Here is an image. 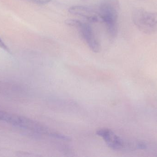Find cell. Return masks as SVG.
<instances>
[{"label": "cell", "mask_w": 157, "mask_h": 157, "mask_svg": "<svg viewBox=\"0 0 157 157\" xmlns=\"http://www.w3.org/2000/svg\"><path fill=\"white\" fill-rule=\"evenodd\" d=\"M65 24L78 29L80 35L92 51L94 53L100 51V45L99 42L97 39L92 27L89 24L74 19H68L65 21Z\"/></svg>", "instance_id": "cell-3"}, {"label": "cell", "mask_w": 157, "mask_h": 157, "mask_svg": "<svg viewBox=\"0 0 157 157\" xmlns=\"http://www.w3.org/2000/svg\"><path fill=\"white\" fill-rule=\"evenodd\" d=\"M120 5L118 0H102L98 9L100 19L104 23L112 39L118 33V20Z\"/></svg>", "instance_id": "cell-1"}, {"label": "cell", "mask_w": 157, "mask_h": 157, "mask_svg": "<svg viewBox=\"0 0 157 157\" xmlns=\"http://www.w3.org/2000/svg\"><path fill=\"white\" fill-rule=\"evenodd\" d=\"M0 48L6 51H10L9 49L7 48V46H6V45L5 44L4 42L2 41L1 38H0Z\"/></svg>", "instance_id": "cell-8"}, {"label": "cell", "mask_w": 157, "mask_h": 157, "mask_svg": "<svg viewBox=\"0 0 157 157\" xmlns=\"http://www.w3.org/2000/svg\"><path fill=\"white\" fill-rule=\"evenodd\" d=\"M140 1H144V0H140Z\"/></svg>", "instance_id": "cell-9"}, {"label": "cell", "mask_w": 157, "mask_h": 157, "mask_svg": "<svg viewBox=\"0 0 157 157\" xmlns=\"http://www.w3.org/2000/svg\"><path fill=\"white\" fill-rule=\"evenodd\" d=\"M29 2L39 5H44L48 4L51 0H28Z\"/></svg>", "instance_id": "cell-7"}, {"label": "cell", "mask_w": 157, "mask_h": 157, "mask_svg": "<svg viewBox=\"0 0 157 157\" xmlns=\"http://www.w3.org/2000/svg\"><path fill=\"white\" fill-rule=\"evenodd\" d=\"M28 120V118L25 117L10 114L0 111V121L5 122L23 130L26 126Z\"/></svg>", "instance_id": "cell-6"}, {"label": "cell", "mask_w": 157, "mask_h": 157, "mask_svg": "<svg viewBox=\"0 0 157 157\" xmlns=\"http://www.w3.org/2000/svg\"><path fill=\"white\" fill-rule=\"evenodd\" d=\"M132 18L136 26L143 33H157V13L137 7L133 11Z\"/></svg>", "instance_id": "cell-2"}, {"label": "cell", "mask_w": 157, "mask_h": 157, "mask_svg": "<svg viewBox=\"0 0 157 157\" xmlns=\"http://www.w3.org/2000/svg\"><path fill=\"white\" fill-rule=\"evenodd\" d=\"M96 134L102 138L109 147L113 150H120L125 149L127 147H132L133 149L138 148V143L127 144L120 136L109 129L102 128L98 130Z\"/></svg>", "instance_id": "cell-4"}, {"label": "cell", "mask_w": 157, "mask_h": 157, "mask_svg": "<svg viewBox=\"0 0 157 157\" xmlns=\"http://www.w3.org/2000/svg\"><path fill=\"white\" fill-rule=\"evenodd\" d=\"M69 12L72 14L83 18L89 23H96L100 19L98 10L84 6H71L69 9Z\"/></svg>", "instance_id": "cell-5"}]
</instances>
